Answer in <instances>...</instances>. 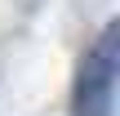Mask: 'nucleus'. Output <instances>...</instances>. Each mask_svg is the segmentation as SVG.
Segmentation results:
<instances>
[{"label":"nucleus","mask_w":120,"mask_h":116,"mask_svg":"<svg viewBox=\"0 0 120 116\" xmlns=\"http://www.w3.org/2000/svg\"><path fill=\"white\" fill-rule=\"evenodd\" d=\"M116 67H120V31L116 22L102 27L94 49L85 54L71 89V116H111L116 107Z\"/></svg>","instance_id":"nucleus-1"}]
</instances>
